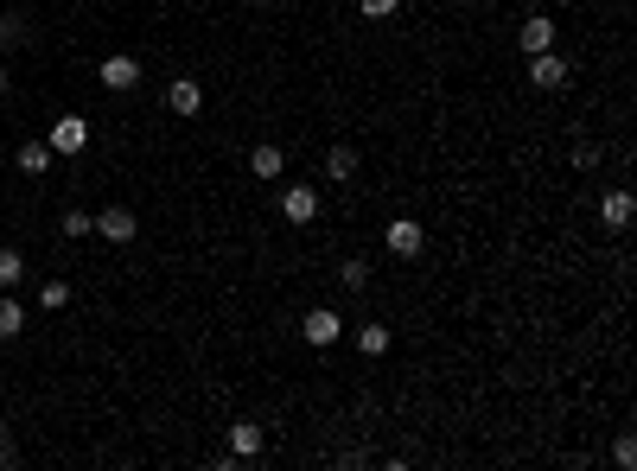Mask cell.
<instances>
[{
    "label": "cell",
    "mask_w": 637,
    "mask_h": 471,
    "mask_svg": "<svg viewBox=\"0 0 637 471\" xmlns=\"http://www.w3.org/2000/svg\"><path fill=\"white\" fill-rule=\"evenodd\" d=\"M26 331V306L13 300V293H0V344H13Z\"/></svg>",
    "instance_id": "cell-16"
},
{
    "label": "cell",
    "mask_w": 637,
    "mask_h": 471,
    "mask_svg": "<svg viewBox=\"0 0 637 471\" xmlns=\"http://www.w3.org/2000/svg\"><path fill=\"white\" fill-rule=\"evenodd\" d=\"M440 7H446V0H440Z\"/></svg>",
    "instance_id": "cell-27"
},
{
    "label": "cell",
    "mask_w": 637,
    "mask_h": 471,
    "mask_svg": "<svg viewBox=\"0 0 637 471\" xmlns=\"http://www.w3.org/2000/svg\"><path fill=\"white\" fill-rule=\"evenodd\" d=\"M0 96H7V71H0Z\"/></svg>",
    "instance_id": "cell-26"
},
{
    "label": "cell",
    "mask_w": 637,
    "mask_h": 471,
    "mask_svg": "<svg viewBox=\"0 0 637 471\" xmlns=\"http://www.w3.org/2000/svg\"><path fill=\"white\" fill-rule=\"evenodd\" d=\"M45 141H51V153H90V121H83V115H58Z\"/></svg>",
    "instance_id": "cell-6"
},
{
    "label": "cell",
    "mask_w": 637,
    "mask_h": 471,
    "mask_svg": "<svg viewBox=\"0 0 637 471\" xmlns=\"http://www.w3.org/2000/svg\"><path fill=\"white\" fill-rule=\"evenodd\" d=\"M71 306V281H39V312H64Z\"/></svg>",
    "instance_id": "cell-19"
},
{
    "label": "cell",
    "mask_w": 637,
    "mask_h": 471,
    "mask_svg": "<svg viewBox=\"0 0 637 471\" xmlns=\"http://www.w3.org/2000/svg\"><path fill=\"white\" fill-rule=\"evenodd\" d=\"M249 172H255V179H262V185H281V179H287V153L274 147V141L249 147Z\"/></svg>",
    "instance_id": "cell-11"
},
{
    "label": "cell",
    "mask_w": 637,
    "mask_h": 471,
    "mask_svg": "<svg viewBox=\"0 0 637 471\" xmlns=\"http://www.w3.org/2000/svg\"><path fill=\"white\" fill-rule=\"evenodd\" d=\"M612 465H618V471H637V440H631V433H618V446H612Z\"/></svg>",
    "instance_id": "cell-23"
},
{
    "label": "cell",
    "mask_w": 637,
    "mask_h": 471,
    "mask_svg": "<svg viewBox=\"0 0 637 471\" xmlns=\"http://www.w3.org/2000/svg\"><path fill=\"white\" fill-rule=\"evenodd\" d=\"M32 39V26H26V13H0V51H20Z\"/></svg>",
    "instance_id": "cell-18"
},
{
    "label": "cell",
    "mask_w": 637,
    "mask_h": 471,
    "mask_svg": "<svg viewBox=\"0 0 637 471\" xmlns=\"http://www.w3.org/2000/svg\"><path fill=\"white\" fill-rule=\"evenodd\" d=\"M13 459H20V452H13V433H7V421H0V471H7Z\"/></svg>",
    "instance_id": "cell-25"
},
{
    "label": "cell",
    "mask_w": 637,
    "mask_h": 471,
    "mask_svg": "<svg viewBox=\"0 0 637 471\" xmlns=\"http://www.w3.org/2000/svg\"><path fill=\"white\" fill-rule=\"evenodd\" d=\"M338 281H344V293H364V287H370V261H357V255H351V261L338 268Z\"/></svg>",
    "instance_id": "cell-21"
},
{
    "label": "cell",
    "mask_w": 637,
    "mask_h": 471,
    "mask_svg": "<svg viewBox=\"0 0 637 471\" xmlns=\"http://www.w3.org/2000/svg\"><path fill=\"white\" fill-rule=\"evenodd\" d=\"M357 13H364V20H395L402 0H357Z\"/></svg>",
    "instance_id": "cell-22"
},
{
    "label": "cell",
    "mask_w": 637,
    "mask_h": 471,
    "mask_svg": "<svg viewBox=\"0 0 637 471\" xmlns=\"http://www.w3.org/2000/svg\"><path fill=\"white\" fill-rule=\"evenodd\" d=\"M383 249H389L395 261H415V255L427 249V223H415V217H395L389 230H383Z\"/></svg>",
    "instance_id": "cell-4"
},
{
    "label": "cell",
    "mask_w": 637,
    "mask_h": 471,
    "mask_svg": "<svg viewBox=\"0 0 637 471\" xmlns=\"http://www.w3.org/2000/svg\"><path fill=\"white\" fill-rule=\"evenodd\" d=\"M51 160H58V153H51V141H26L20 153H13V166H20L26 179H45V172H51Z\"/></svg>",
    "instance_id": "cell-12"
},
{
    "label": "cell",
    "mask_w": 637,
    "mask_h": 471,
    "mask_svg": "<svg viewBox=\"0 0 637 471\" xmlns=\"http://www.w3.org/2000/svg\"><path fill=\"white\" fill-rule=\"evenodd\" d=\"M96 236L102 242H134L141 236V217H134L128 204H109V211H96Z\"/></svg>",
    "instance_id": "cell-8"
},
{
    "label": "cell",
    "mask_w": 637,
    "mask_h": 471,
    "mask_svg": "<svg viewBox=\"0 0 637 471\" xmlns=\"http://www.w3.org/2000/svg\"><path fill=\"white\" fill-rule=\"evenodd\" d=\"M281 217H287V223H313V217H319V191L300 185V179L281 185Z\"/></svg>",
    "instance_id": "cell-9"
},
{
    "label": "cell",
    "mask_w": 637,
    "mask_h": 471,
    "mask_svg": "<svg viewBox=\"0 0 637 471\" xmlns=\"http://www.w3.org/2000/svg\"><path fill=\"white\" fill-rule=\"evenodd\" d=\"M20 281H26V255L13 242H0V293H13Z\"/></svg>",
    "instance_id": "cell-15"
},
{
    "label": "cell",
    "mask_w": 637,
    "mask_h": 471,
    "mask_svg": "<svg viewBox=\"0 0 637 471\" xmlns=\"http://www.w3.org/2000/svg\"><path fill=\"white\" fill-rule=\"evenodd\" d=\"M389 344H395L389 325H357V351L364 357H389Z\"/></svg>",
    "instance_id": "cell-17"
},
{
    "label": "cell",
    "mask_w": 637,
    "mask_h": 471,
    "mask_svg": "<svg viewBox=\"0 0 637 471\" xmlns=\"http://www.w3.org/2000/svg\"><path fill=\"white\" fill-rule=\"evenodd\" d=\"M262 452H268V427H262V421H236V427H230V459H236V465H255Z\"/></svg>",
    "instance_id": "cell-5"
},
{
    "label": "cell",
    "mask_w": 637,
    "mask_h": 471,
    "mask_svg": "<svg viewBox=\"0 0 637 471\" xmlns=\"http://www.w3.org/2000/svg\"><path fill=\"white\" fill-rule=\"evenodd\" d=\"M325 179H332V185H351V179H357V147H332V153H325Z\"/></svg>",
    "instance_id": "cell-14"
},
{
    "label": "cell",
    "mask_w": 637,
    "mask_h": 471,
    "mask_svg": "<svg viewBox=\"0 0 637 471\" xmlns=\"http://www.w3.org/2000/svg\"><path fill=\"white\" fill-rule=\"evenodd\" d=\"M96 77H102V90L128 96V90H141V58H134V51H109V58L96 64Z\"/></svg>",
    "instance_id": "cell-2"
},
{
    "label": "cell",
    "mask_w": 637,
    "mask_h": 471,
    "mask_svg": "<svg viewBox=\"0 0 637 471\" xmlns=\"http://www.w3.org/2000/svg\"><path fill=\"white\" fill-rule=\"evenodd\" d=\"M529 83L555 96V90H567V83H574V64H567L555 45H548V51H529Z\"/></svg>",
    "instance_id": "cell-1"
},
{
    "label": "cell",
    "mask_w": 637,
    "mask_h": 471,
    "mask_svg": "<svg viewBox=\"0 0 637 471\" xmlns=\"http://www.w3.org/2000/svg\"><path fill=\"white\" fill-rule=\"evenodd\" d=\"M300 338L313 344V351H332V344L344 338V312H338V306H313V312L300 319Z\"/></svg>",
    "instance_id": "cell-3"
},
{
    "label": "cell",
    "mask_w": 637,
    "mask_h": 471,
    "mask_svg": "<svg viewBox=\"0 0 637 471\" xmlns=\"http://www.w3.org/2000/svg\"><path fill=\"white\" fill-rule=\"evenodd\" d=\"M631 217H637V198H631L625 185H618V191H606V198H599V230L625 236V230H631Z\"/></svg>",
    "instance_id": "cell-7"
},
{
    "label": "cell",
    "mask_w": 637,
    "mask_h": 471,
    "mask_svg": "<svg viewBox=\"0 0 637 471\" xmlns=\"http://www.w3.org/2000/svg\"><path fill=\"white\" fill-rule=\"evenodd\" d=\"M58 230L71 236V242H83V236H96V217H90V211H64V217H58Z\"/></svg>",
    "instance_id": "cell-20"
},
{
    "label": "cell",
    "mask_w": 637,
    "mask_h": 471,
    "mask_svg": "<svg viewBox=\"0 0 637 471\" xmlns=\"http://www.w3.org/2000/svg\"><path fill=\"white\" fill-rule=\"evenodd\" d=\"M166 109L192 121V115L204 109V83H198V77H172V83H166Z\"/></svg>",
    "instance_id": "cell-10"
},
{
    "label": "cell",
    "mask_w": 637,
    "mask_h": 471,
    "mask_svg": "<svg viewBox=\"0 0 637 471\" xmlns=\"http://www.w3.org/2000/svg\"><path fill=\"white\" fill-rule=\"evenodd\" d=\"M516 39H523V51H548V45H555V20H548V13H529Z\"/></svg>",
    "instance_id": "cell-13"
},
{
    "label": "cell",
    "mask_w": 637,
    "mask_h": 471,
    "mask_svg": "<svg viewBox=\"0 0 637 471\" xmlns=\"http://www.w3.org/2000/svg\"><path fill=\"white\" fill-rule=\"evenodd\" d=\"M593 166H599V147L580 141V147H574V172H593Z\"/></svg>",
    "instance_id": "cell-24"
}]
</instances>
